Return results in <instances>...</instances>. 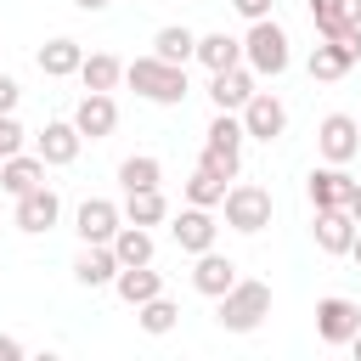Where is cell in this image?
<instances>
[{"label": "cell", "instance_id": "obj_1", "mask_svg": "<svg viewBox=\"0 0 361 361\" xmlns=\"http://www.w3.org/2000/svg\"><path fill=\"white\" fill-rule=\"evenodd\" d=\"M124 79H130V90H135V96H147V102H158V107H180V102L192 96V85H186V68H180V62L135 56V62H124Z\"/></svg>", "mask_w": 361, "mask_h": 361}, {"label": "cell", "instance_id": "obj_2", "mask_svg": "<svg viewBox=\"0 0 361 361\" xmlns=\"http://www.w3.org/2000/svg\"><path fill=\"white\" fill-rule=\"evenodd\" d=\"M265 316H271V282H254V276H237L220 293V310H214V322L226 333H254Z\"/></svg>", "mask_w": 361, "mask_h": 361}, {"label": "cell", "instance_id": "obj_3", "mask_svg": "<svg viewBox=\"0 0 361 361\" xmlns=\"http://www.w3.org/2000/svg\"><path fill=\"white\" fill-rule=\"evenodd\" d=\"M243 62L254 68V79H276V73H288V62H293V51H288V28H282L276 17L248 23V34H243Z\"/></svg>", "mask_w": 361, "mask_h": 361}, {"label": "cell", "instance_id": "obj_4", "mask_svg": "<svg viewBox=\"0 0 361 361\" xmlns=\"http://www.w3.org/2000/svg\"><path fill=\"white\" fill-rule=\"evenodd\" d=\"M220 209H226V226H231V231L254 237V231H265V226H271V209H276V203H271V192H265V186L237 180V186H226Z\"/></svg>", "mask_w": 361, "mask_h": 361}, {"label": "cell", "instance_id": "obj_5", "mask_svg": "<svg viewBox=\"0 0 361 361\" xmlns=\"http://www.w3.org/2000/svg\"><path fill=\"white\" fill-rule=\"evenodd\" d=\"M237 118H243V135H254V141H276V135L288 130V107H282L271 90H254V96L237 107Z\"/></svg>", "mask_w": 361, "mask_h": 361}, {"label": "cell", "instance_id": "obj_6", "mask_svg": "<svg viewBox=\"0 0 361 361\" xmlns=\"http://www.w3.org/2000/svg\"><path fill=\"white\" fill-rule=\"evenodd\" d=\"M73 130L90 135V141H107V135L118 130V102H113V90H85L79 107H73Z\"/></svg>", "mask_w": 361, "mask_h": 361}, {"label": "cell", "instance_id": "obj_7", "mask_svg": "<svg viewBox=\"0 0 361 361\" xmlns=\"http://www.w3.org/2000/svg\"><path fill=\"white\" fill-rule=\"evenodd\" d=\"M316 152H322L327 164H350V158L361 152V130H355V118H350V113H327V118L316 124Z\"/></svg>", "mask_w": 361, "mask_h": 361}, {"label": "cell", "instance_id": "obj_8", "mask_svg": "<svg viewBox=\"0 0 361 361\" xmlns=\"http://www.w3.org/2000/svg\"><path fill=\"white\" fill-rule=\"evenodd\" d=\"M11 220H17V231H28V237H39V231H51V226L62 220V197H56L51 186H34V192H23V197H17V209H11Z\"/></svg>", "mask_w": 361, "mask_h": 361}, {"label": "cell", "instance_id": "obj_9", "mask_svg": "<svg viewBox=\"0 0 361 361\" xmlns=\"http://www.w3.org/2000/svg\"><path fill=\"white\" fill-rule=\"evenodd\" d=\"M124 226V209L113 203V197H85L79 203V214H73V231H79V243H113V231Z\"/></svg>", "mask_w": 361, "mask_h": 361}, {"label": "cell", "instance_id": "obj_10", "mask_svg": "<svg viewBox=\"0 0 361 361\" xmlns=\"http://www.w3.org/2000/svg\"><path fill=\"white\" fill-rule=\"evenodd\" d=\"M169 237H175V248H180V254H203V248H214L220 226H214V214H209V209L186 203V209L169 220Z\"/></svg>", "mask_w": 361, "mask_h": 361}, {"label": "cell", "instance_id": "obj_11", "mask_svg": "<svg viewBox=\"0 0 361 361\" xmlns=\"http://www.w3.org/2000/svg\"><path fill=\"white\" fill-rule=\"evenodd\" d=\"M355 327H361V305H355V299L327 293V299L316 305V333H322V344H350Z\"/></svg>", "mask_w": 361, "mask_h": 361}, {"label": "cell", "instance_id": "obj_12", "mask_svg": "<svg viewBox=\"0 0 361 361\" xmlns=\"http://www.w3.org/2000/svg\"><path fill=\"white\" fill-rule=\"evenodd\" d=\"M254 96V68L248 62H237V68H220V73H209V102L220 107V113H237L243 102Z\"/></svg>", "mask_w": 361, "mask_h": 361}, {"label": "cell", "instance_id": "obj_13", "mask_svg": "<svg viewBox=\"0 0 361 361\" xmlns=\"http://www.w3.org/2000/svg\"><path fill=\"white\" fill-rule=\"evenodd\" d=\"M79 147H85V135L73 130V118H51L45 130H39V158H45V169H62V164H73L79 158Z\"/></svg>", "mask_w": 361, "mask_h": 361}, {"label": "cell", "instance_id": "obj_14", "mask_svg": "<svg viewBox=\"0 0 361 361\" xmlns=\"http://www.w3.org/2000/svg\"><path fill=\"white\" fill-rule=\"evenodd\" d=\"M350 175H344V164H322V169H310V180H305V192H310V209H344L350 203Z\"/></svg>", "mask_w": 361, "mask_h": 361}, {"label": "cell", "instance_id": "obj_15", "mask_svg": "<svg viewBox=\"0 0 361 361\" xmlns=\"http://www.w3.org/2000/svg\"><path fill=\"white\" fill-rule=\"evenodd\" d=\"M197 265H192V288L203 293V299H220L231 282H237V259H226V254H214V248H203V254H192Z\"/></svg>", "mask_w": 361, "mask_h": 361}, {"label": "cell", "instance_id": "obj_16", "mask_svg": "<svg viewBox=\"0 0 361 361\" xmlns=\"http://www.w3.org/2000/svg\"><path fill=\"white\" fill-rule=\"evenodd\" d=\"M310 237H316L322 254H350V243H355V220H350V209H316Z\"/></svg>", "mask_w": 361, "mask_h": 361}, {"label": "cell", "instance_id": "obj_17", "mask_svg": "<svg viewBox=\"0 0 361 361\" xmlns=\"http://www.w3.org/2000/svg\"><path fill=\"white\" fill-rule=\"evenodd\" d=\"M34 186H45V158H39V152H11V158H0V192L23 197V192H34Z\"/></svg>", "mask_w": 361, "mask_h": 361}, {"label": "cell", "instance_id": "obj_18", "mask_svg": "<svg viewBox=\"0 0 361 361\" xmlns=\"http://www.w3.org/2000/svg\"><path fill=\"white\" fill-rule=\"evenodd\" d=\"M113 276H118L113 248H107V243H85V254L73 259V282H79V288H113Z\"/></svg>", "mask_w": 361, "mask_h": 361}, {"label": "cell", "instance_id": "obj_19", "mask_svg": "<svg viewBox=\"0 0 361 361\" xmlns=\"http://www.w3.org/2000/svg\"><path fill=\"white\" fill-rule=\"evenodd\" d=\"M39 73L45 79H68V73H79V62H85V51H79V39H68V34H56V39H45L39 45Z\"/></svg>", "mask_w": 361, "mask_h": 361}, {"label": "cell", "instance_id": "obj_20", "mask_svg": "<svg viewBox=\"0 0 361 361\" xmlns=\"http://www.w3.org/2000/svg\"><path fill=\"white\" fill-rule=\"evenodd\" d=\"M107 248H113V259H118V265H152V254H158L152 231H147V226H130V220L113 231V243H107Z\"/></svg>", "mask_w": 361, "mask_h": 361}, {"label": "cell", "instance_id": "obj_21", "mask_svg": "<svg viewBox=\"0 0 361 361\" xmlns=\"http://www.w3.org/2000/svg\"><path fill=\"white\" fill-rule=\"evenodd\" d=\"M113 288H118V299H124V305L135 310V305H147L152 293H164V276H158L152 265H118Z\"/></svg>", "mask_w": 361, "mask_h": 361}, {"label": "cell", "instance_id": "obj_22", "mask_svg": "<svg viewBox=\"0 0 361 361\" xmlns=\"http://www.w3.org/2000/svg\"><path fill=\"white\" fill-rule=\"evenodd\" d=\"M124 220L130 226H164L169 220V197L158 192V186H141V192H124Z\"/></svg>", "mask_w": 361, "mask_h": 361}, {"label": "cell", "instance_id": "obj_23", "mask_svg": "<svg viewBox=\"0 0 361 361\" xmlns=\"http://www.w3.org/2000/svg\"><path fill=\"white\" fill-rule=\"evenodd\" d=\"M310 23H316L322 39H338L344 28H361V0H322L310 11Z\"/></svg>", "mask_w": 361, "mask_h": 361}, {"label": "cell", "instance_id": "obj_24", "mask_svg": "<svg viewBox=\"0 0 361 361\" xmlns=\"http://www.w3.org/2000/svg\"><path fill=\"white\" fill-rule=\"evenodd\" d=\"M192 51H197V34L180 28V23H164V28L152 34V56H158V62H180V68H186Z\"/></svg>", "mask_w": 361, "mask_h": 361}, {"label": "cell", "instance_id": "obj_25", "mask_svg": "<svg viewBox=\"0 0 361 361\" xmlns=\"http://www.w3.org/2000/svg\"><path fill=\"white\" fill-rule=\"evenodd\" d=\"M209 73H220V68H237L243 62V39H231V34H197V51H192Z\"/></svg>", "mask_w": 361, "mask_h": 361}, {"label": "cell", "instance_id": "obj_26", "mask_svg": "<svg viewBox=\"0 0 361 361\" xmlns=\"http://www.w3.org/2000/svg\"><path fill=\"white\" fill-rule=\"evenodd\" d=\"M79 79H85V90H118L124 62H118L113 51H90V56L79 62Z\"/></svg>", "mask_w": 361, "mask_h": 361}, {"label": "cell", "instance_id": "obj_27", "mask_svg": "<svg viewBox=\"0 0 361 361\" xmlns=\"http://www.w3.org/2000/svg\"><path fill=\"white\" fill-rule=\"evenodd\" d=\"M203 147H209V152H231V158H243V118L214 107V118H209V130H203Z\"/></svg>", "mask_w": 361, "mask_h": 361}, {"label": "cell", "instance_id": "obj_28", "mask_svg": "<svg viewBox=\"0 0 361 361\" xmlns=\"http://www.w3.org/2000/svg\"><path fill=\"white\" fill-rule=\"evenodd\" d=\"M164 180V164L152 158V152H130L124 164H118V186L124 192H141V186H158Z\"/></svg>", "mask_w": 361, "mask_h": 361}, {"label": "cell", "instance_id": "obj_29", "mask_svg": "<svg viewBox=\"0 0 361 361\" xmlns=\"http://www.w3.org/2000/svg\"><path fill=\"white\" fill-rule=\"evenodd\" d=\"M135 322H141V333H152V338H164L175 322H180V310H175V299H164V293H152L147 305H135Z\"/></svg>", "mask_w": 361, "mask_h": 361}, {"label": "cell", "instance_id": "obj_30", "mask_svg": "<svg viewBox=\"0 0 361 361\" xmlns=\"http://www.w3.org/2000/svg\"><path fill=\"white\" fill-rule=\"evenodd\" d=\"M305 68H310V79H322V85H327V79H344V73H350V62L338 56V45H333V39L310 45V62H305Z\"/></svg>", "mask_w": 361, "mask_h": 361}, {"label": "cell", "instance_id": "obj_31", "mask_svg": "<svg viewBox=\"0 0 361 361\" xmlns=\"http://www.w3.org/2000/svg\"><path fill=\"white\" fill-rule=\"evenodd\" d=\"M220 197H226V180H220V175H209V169L197 164V169L186 175V203H197V209H214Z\"/></svg>", "mask_w": 361, "mask_h": 361}, {"label": "cell", "instance_id": "obj_32", "mask_svg": "<svg viewBox=\"0 0 361 361\" xmlns=\"http://www.w3.org/2000/svg\"><path fill=\"white\" fill-rule=\"evenodd\" d=\"M209 175H220V180H237V169H243V158H231V152H209L203 147V158H197Z\"/></svg>", "mask_w": 361, "mask_h": 361}, {"label": "cell", "instance_id": "obj_33", "mask_svg": "<svg viewBox=\"0 0 361 361\" xmlns=\"http://www.w3.org/2000/svg\"><path fill=\"white\" fill-rule=\"evenodd\" d=\"M23 124H17V113H0V158H11V152H23Z\"/></svg>", "mask_w": 361, "mask_h": 361}, {"label": "cell", "instance_id": "obj_34", "mask_svg": "<svg viewBox=\"0 0 361 361\" xmlns=\"http://www.w3.org/2000/svg\"><path fill=\"white\" fill-rule=\"evenodd\" d=\"M231 6H237V17H248V23L271 17V0H231Z\"/></svg>", "mask_w": 361, "mask_h": 361}, {"label": "cell", "instance_id": "obj_35", "mask_svg": "<svg viewBox=\"0 0 361 361\" xmlns=\"http://www.w3.org/2000/svg\"><path fill=\"white\" fill-rule=\"evenodd\" d=\"M17 96H23V90H17V79H11V73H0V113H17Z\"/></svg>", "mask_w": 361, "mask_h": 361}, {"label": "cell", "instance_id": "obj_36", "mask_svg": "<svg viewBox=\"0 0 361 361\" xmlns=\"http://www.w3.org/2000/svg\"><path fill=\"white\" fill-rule=\"evenodd\" d=\"M0 361H23V344L11 333H0Z\"/></svg>", "mask_w": 361, "mask_h": 361}, {"label": "cell", "instance_id": "obj_37", "mask_svg": "<svg viewBox=\"0 0 361 361\" xmlns=\"http://www.w3.org/2000/svg\"><path fill=\"white\" fill-rule=\"evenodd\" d=\"M344 209H350V220H355V226H361V180H355V186H350V203H344Z\"/></svg>", "mask_w": 361, "mask_h": 361}, {"label": "cell", "instance_id": "obj_38", "mask_svg": "<svg viewBox=\"0 0 361 361\" xmlns=\"http://www.w3.org/2000/svg\"><path fill=\"white\" fill-rule=\"evenodd\" d=\"M73 6H79V11H107L113 0H73Z\"/></svg>", "mask_w": 361, "mask_h": 361}, {"label": "cell", "instance_id": "obj_39", "mask_svg": "<svg viewBox=\"0 0 361 361\" xmlns=\"http://www.w3.org/2000/svg\"><path fill=\"white\" fill-rule=\"evenodd\" d=\"M350 259L361 265V226H355V243H350Z\"/></svg>", "mask_w": 361, "mask_h": 361}, {"label": "cell", "instance_id": "obj_40", "mask_svg": "<svg viewBox=\"0 0 361 361\" xmlns=\"http://www.w3.org/2000/svg\"><path fill=\"white\" fill-rule=\"evenodd\" d=\"M350 350H355V361H361V327H355V333H350Z\"/></svg>", "mask_w": 361, "mask_h": 361}, {"label": "cell", "instance_id": "obj_41", "mask_svg": "<svg viewBox=\"0 0 361 361\" xmlns=\"http://www.w3.org/2000/svg\"><path fill=\"white\" fill-rule=\"evenodd\" d=\"M305 6H310V11H316V6H322V0H305Z\"/></svg>", "mask_w": 361, "mask_h": 361}, {"label": "cell", "instance_id": "obj_42", "mask_svg": "<svg viewBox=\"0 0 361 361\" xmlns=\"http://www.w3.org/2000/svg\"><path fill=\"white\" fill-rule=\"evenodd\" d=\"M355 130H361V118H355Z\"/></svg>", "mask_w": 361, "mask_h": 361}]
</instances>
